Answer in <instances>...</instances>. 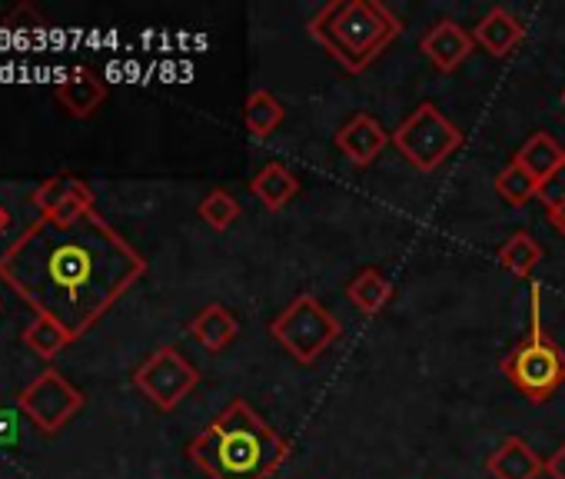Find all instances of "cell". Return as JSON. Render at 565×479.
<instances>
[{"label": "cell", "instance_id": "1", "mask_svg": "<svg viewBox=\"0 0 565 479\" xmlns=\"http://www.w3.org/2000/svg\"><path fill=\"white\" fill-rule=\"evenodd\" d=\"M143 274V254L97 206L77 216H38L0 254V280L74 337H84Z\"/></svg>", "mask_w": 565, "mask_h": 479}, {"label": "cell", "instance_id": "2", "mask_svg": "<svg viewBox=\"0 0 565 479\" xmlns=\"http://www.w3.org/2000/svg\"><path fill=\"white\" fill-rule=\"evenodd\" d=\"M186 453L210 479H269L290 459V443L246 400H230Z\"/></svg>", "mask_w": 565, "mask_h": 479}, {"label": "cell", "instance_id": "3", "mask_svg": "<svg viewBox=\"0 0 565 479\" xmlns=\"http://www.w3.org/2000/svg\"><path fill=\"white\" fill-rule=\"evenodd\" d=\"M399 31L393 11L376 0H333L310 21V38L350 74H363Z\"/></svg>", "mask_w": 565, "mask_h": 479}, {"label": "cell", "instance_id": "4", "mask_svg": "<svg viewBox=\"0 0 565 479\" xmlns=\"http://www.w3.org/2000/svg\"><path fill=\"white\" fill-rule=\"evenodd\" d=\"M502 373L529 403H548L552 393L565 383V350L545 333L539 320V287L532 290V330L502 360Z\"/></svg>", "mask_w": 565, "mask_h": 479}, {"label": "cell", "instance_id": "5", "mask_svg": "<svg viewBox=\"0 0 565 479\" xmlns=\"http://www.w3.org/2000/svg\"><path fill=\"white\" fill-rule=\"evenodd\" d=\"M340 320L313 294H297V300L269 323V337L303 366L317 363L340 340Z\"/></svg>", "mask_w": 565, "mask_h": 479}, {"label": "cell", "instance_id": "6", "mask_svg": "<svg viewBox=\"0 0 565 479\" xmlns=\"http://www.w3.org/2000/svg\"><path fill=\"white\" fill-rule=\"evenodd\" d=\"M393 147L409 160L416 170L433 173L439 170L459 147L462 134L456 124L446 120V114L436 104H419L396 130H393Z\"/></svg>", "mask_w": 565, "mask_h": 479}, {"label": "cell", "instance_id": "7", "mask_svg": "<svg viewBox=\"0 0 565 479\" xmlns=\"http://www.w3.org/2000/svg\"><path fill=\"white\" fill-rule=\"evenodd\" d=\"M200 383L196 366L177 350V347H160L153 350L134 373V386L163 413L177 409Z\"/></svg>", "mask_w": 565, "mask_h": 479}, {"label": "cell", "instance_id": "8", "mask_svg": "<svg viewBox=\"0 0 565 479\" xmlns=\"http://www.w3.org/2000/svg\"><path fill=\"white\" fill-rule=\"evenodd\" d=\"M84 403H87L84 393L71 380H64L61 370H44L18 396V406L24 409V416L47 436L61 433L84 409Z\"/></svg>", "mask_w": 565, "mask_h": 479}, {"label": "cell", "instance_id": "9", "mask_svg": "<svg viewBox=\"0 0 565 479\" xmlns=\"http://www.w3.org/2000/svg\"><path fill=\"white\" fill-rule=\"evenodd\" d=\"M31 203L38 206L41 216H77V213L94 210L97 206V196H94V190L81 177H74V173H54L41 187H34Z\"/></svg>", "mask_w": 565, "mask_h": 479}, {"label": "cell", "instance_id": "10", "mask_svg": "<svg viewBox=\"0 0 565 479\" xmlns=\"http://www.w3.org/2000/svg\"><path fill=\"white\" fill-rule=\"evenodd\" d=\"M472 47H476L472 31L459 28L456 21H436V24L423 34V41H419V51L426 54V61H429L436 71H443V74L459 71V67L469 61Z\"/></svg>", "mask_w": 565, "mask_h": 479}, {"label": "cell", "instance_id": "11", "mask_svg": "<svg viewBox=\"0 0 565 479\" xmlns=\"http://www.w3.org/2000/svg\"><path fill=\"white\" fill-rule=\"evenodd\" d=\"M393 143V134L370 114H356L340 134H337V147L340 153L356 163V167H370L386 147Z\"/></svg>", "mask_w": 565, "mask_h": 479}, {"label": "cell", "instance_id": "12", "mask_svg": "<svg viewBox=\"0 0 565 479\" xmlns=\"http://www.w3.org/2000/svg\"><path fill=\"white\" fill-rule=\"evenodd\" d=\"M486 469L492 479H539L545 472V459H539V453L522 436H509L489 453Z\"/></svg>", "mask_w": 565, "mask_h": 479}, {"label": "cell", "instance_id": "13", "mask_svg": "<svg viewBox=\"0 0 565 479\" xmlns=\"http://www.w3.org/2000/svg\"><path fill=\"white\" fill-rule=\"evenodd\" d=\"M54 97L61 100V107H64L71 117L84 120V117H90V114L107 100V84L97 77V71L77 67L67 81H61V84L54 87Z\"/></svg>", "mask_w": 565, "mask_h": 479}, {"label": "cell", "instance_id": "14", "mask_svg": "<svg viewBox=\"0 0 565 479\" xmlns=\"http://www.w3.org/2000/svg\"><path fill=\"white\" fill-rule=\"evenodd\" d=\"M525 38V28L515 14H509L505 8H492L476 28H472V41L489 54V57H509Z\"/></svg>", "mask_w": 565, "mask_h": 479}, {"label": "cell", "instance_id": "15", "mask_svg": "<svg viewBox=\"0 0 565 479\" xmlns=\"http://www.w3.org/2000/svg\"><path fill=\"white\" fill-rule=\"evenodd\" d=\"M186 333H190L203 350L220 353V350H226V347L236 340L239 320H236V313L226 310L223 304H210V307H203V310L190 320Z\"/></svg>", "mask_w": 565, "mask_h": 479}, {"label": "cell", "instance_id": "16", "mask_svg": "<svg viewBox=\"0 0 565 479\" xmlns=\"http://www.w3.org/2000/svg\"><path fill=\"white\" fill-rule=\"evenodd\" d=\"M347 297L350 304L363 313V317H376L393 304V284L386 280L383 270L376 267H363L350 284H347Z\"/></svg>", "mask_w": 565, "mask_h": 479}, {"label": "cell", "instance_id": "17", "mask_svg": "<svg viewBox=\"0 0 565 479\" xmlns=\"http://www.w3.org/2000/svg\"><path fill=\"white\" fill-rule=\"evenodd\" d=\"M253 196L266 206V210H282L297 193H300V180L282 167V163H266L253 180H249Z\"/></svg>", "mask_w": 565, "mask_h": 479}, {"label": "cell", "instance_id": "18", "mask_svg": "<svg viewBox=\"0 0 565 479\" xmlns=\"http://www.w3.org/2000/svg\"><path fill=\"white\" fill-rule=\"evenodd\" d=\"M515 163H522L535 180H539V187L565 163V150H562V143L552 137V134H532L519 150H515V157H512Z\"/></svg>", "mask_w": 565, "mask_h": 479}, {"label": "cell", "instance_id": "19", "mask_svg": "<svg viewBox=\"0 0 565 479\" xmlns=\"http://www.w3.org/2000/svg\"><path fill=\"white\" fill-rule=\"evenodd\" d=\"M539 264H542V247H539V240L525 230H515L499 247V267L519 280H529Z\"/></svg>", "mask_w": 565, "mask_h": 479}, {"label": "cell", "instance_id": "20", "mask_svg": "<svg viewBox=\"0 0 565 479\" xmlns=\"http://www.w3.org/2000/svg\"><path fill=\"white\" fill-rule=\"evenodd\" d=\"M21 340H24V347H31L41 360H54V356H61L77 337H74L64 323H57V320H51V317H34V320L24 327Z\"/></svg>", "mask_w": 565, "mask_h": 479}, {"label": "cell", "instance_id": "21", "mask_svg": "<svg viewBox=\"0 0 565 479\" xmlns=\"http://www.w3.org/2000/svg\"><path fill=\"white\" fill-rule=\"evenodd\" d=\"M282 117H287V110L269 91H253L243 104V127L256 140H266L282 124Z\"/></svg>", "mask_w": 565, "mask_h": 479}, {"label": "cell", "instance_id": "22", "mask_svg": "<svg viewBox=\"0 0 565 479\" xmlns=\"http://www.w3.org/2000/svg\"><path fill=\"white\" fill-rule=\"evenodd\" d=\"M495 193L509 203V206H522L532 196H539V180L515 160H509V167L499 170L495 177Z\"/></svg>", "mask_w": 565, "mask_h": 479}, {"label": "cell", "instance_id": "23", "mask_svg": "<svg viewBox=\"0 0 565 479\" xmlns=\"http://www.w3.org/2000/svg\"><path fill=\"white\" fill-rule=\"evenodd\" d=\"M196 213L203 216L206 226H213L216 233H223V230H230V226L236 223L239 203H236V196H233L230 190H210V193L200 200Z\"/></svg>", "mask_w": 565, "mask_h": 479}, {"label": "cell", "instance_id": "24", "mask_svg": "<svg viewBox=\"0 0 565 479\" xmlns=\"http://www.w3.org/2000/svg\"><path fill=\"white\" fill-rule=\"evenodd\" d=\"M539 200L542 206H555V203H565V163L539 187Z\"/></svg>", "mask_w": 565, "mask_h": 479}, {"label": "cell", "instance_id": "25", "mask_svg": "<svg viewBox=\"0 0 565 479\" xmlns=\"http://www.w3.org/2000/svg\"><path fill=\"white\" fill-rule=\"evenodd\" d=\"M545 476L548 479H565V443L545 459Z\"/></svg>", "mask_w": 565, "mask_h": 479}, {"label": "cell", "instance_id": "26", "mask_svg": "<svg viewBox=\"0 0 565 479\" xmlns=\"http://www.w3.org/2000/svg\"><path fill=\"white\" fill-rule=\"evenodd\" d=\"M545 213H548V223L565 236V203H555V206H545Z\"/></svg>", "mask_w": 565, "mask_h": 479}, {"label": "cell", "instance_id": "27", "mask_svg": "<svg viewBox=\"0 0 565 479\" xmlns=\"http://www.w3.org/2000/svg\"><path fill=\"white\" fill-rule=\"evenodd\" d=\"M11 226V213H8V206L4 203H0V233H4Z\"/></svg>", "mask_w": 565, "mask_h": 479}, {"label": "cell", "instance_id": "28", "mask_svg": "<svg viewBox=\"0 0 565 479\" xmlns=\"http://www.w3.org/2000/svg\"><path fill=\"white\" fill-rule=\"evenodd\" d=\"M562 100H565V91H562Z\"/></svg>", "mask_w": 565, "mask_h": 479}]
</instances>
